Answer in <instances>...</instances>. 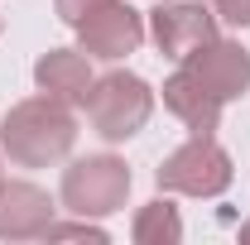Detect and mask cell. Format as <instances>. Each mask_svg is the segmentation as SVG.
Listing matches in <instances>:
<instances>
[{
    "instance_id": "6da1fadb",
    "label": "cell",
    "mask_w": 250,
    "mask_h": 245,
    "mask_svg": "<svg viewBox=\"0 0 250 245\" xmlns=\"http://www.w3.org/2000/svg\"><path fill=\"white\" fill-rule=\"evenodd\" d=\"M72 144H77V116L67 101L48 92L10 106L0 121V149L20 168H48V163L67 159Z\"/></svg>"
},
{
    "instance_id": "7a4b0ae2",
    "label": "cell",
    "mask_w": 250,
    "mask_h": 245,
    "mask_svg": "<svg viewBox=\"0 0 250 245\" xmlns=\"http://www.w3.org/2000/svg\"><path fill=\"white\" fill-rule=\"evenodd\" d=\"M82 106H87V121H92L96 135L121 144L130 135H140L145 121L154 116V87L145 77H135V72H106V77L92 82Z\"/></svg>"
},
{
    "instance_id": "3957f363",
    "label": "cell",
    "mask_w": 250,
    "mask_h": 245,
    "mask_svg": "<svg viewBox=\"0 0 250 245\" xmlns=\"http://www.w3.org/2000/svg\"><path fill=\"white\" fill-rule=\"evenodd\" d=\"M130 197V168L116 154H87L62 168V212L72 216H111Z\"/></svg>"
},
{
    "instance_id": "277c9868",
    "label": "cell",
    "mask_w": 250,
    "mask_h": 245,
    "mask_svg": "<svg viewBox=\"0 0 250 245\" xmlns=\"http://www.w3.org/2000/svg\"><path fill=\"white\" fill-rule=\"evenodd\" d=\"M159 187L164 192H183V197H221L231 178H236V168H231V154L221 149L212 135H192L188 144L168 154L164 163H159Z\"/></svg>"
},
{
    "instance_id": "5b68a950",
    "label": "cell",
    "mask_w": 250,
    "mask_h": 245,
    "mask_svg": "<svg viewBox=\"0 0 250 245\" xmlns=\"http://www.w3.org/2000/svg\"><path fill=\"white\" fill-rule=\"evenodd\" d=\"M149 39L164 58L183 62L188 53H197L202 43L217 39V15L202 10V5H188V0H168L149 10Z\"/></svg>"
},
{
    "instance_id": "8992f818",
    "label": "cell",
    "mask_w": 250,
    "mask_h": 245,
    "mask_svg": "<svg viewBox=\"0 0 250 245\" xmlns=\"http://www.w3.org/2000/svg\"><path fill=\"white\" fill-rule=\"evenodd\" d=\"M77 39H82L87 58H106V62L130 58L145 43V15H135L125 0H111V5H101L96 15H87L77 24Z\"/></svg>"
},
{
    "instance_id": "52a82bcc",
    "label": "cell",
    "mask_w": 250,
    "mask_h": 245,
    "mask_svg": "<svg viewBox=\"0 0 250 245\" xmlns=\"http://www.w3.org/2000/svg\"><path fill=\"white\" fill-rule=\"evenodd\" d=\"M183 67L217 96L221 106H226V101H241V96L250 92V53L241 48V43H231V39L202 43L197 53L183 58Z\"/></svg>"
},
{
    "instance_id": "ba28073f",
    "label": "cell",
    "mask_w": 250,
    "mask_h": 245,
    "mask_svg": "<svg viewBox=\"0 0 250 245\" xmlns=\"http://www.w3.org/2000/svg\"><path fill=\"white\" fill-rule=\"evenodd\" d=\"M53 197L34 183H5L0 187V241H39L53 226Z\"/></svg>"
},
{
    "instance_id": "9c48e42d",
    "label": "cell",
    "mask_w": 250,
    "mask_h": 245,
    "mask_svg": "<svg viewBox=\"0 0 250 245\" xmlns=\"http://www.w3.org/2000/svg\"><path fill=\"white\" fill-rule=\"evenodd\" d=\"M34 82H39V92L58 96L67 106H82L87 92H92V58L87 53H77V48H48L43 58L34 62Z\"/></svg>"
},
{
    "instance_id": "30bf717a",
    "label": "cell",
    "mask_w": 250,
    "mask_h": 245,
    "mask_svg": "<svg viewBox=\"0 0 250 245\" xmlns=\"http://www.w3.org/2000/svg\"><path fill=\"white\" fill-rule=\"evenodd\" d=\"M164 106H168V111L192 130V135H212L217 121H221V101L207 92L188 67H178V72L164 82Z\"/></svg>"
},
{
    "instance_id": "8fae6325",
    "label": "cell",
    "mask_w": 250,
    "mask_h": 245,
    "mask_svg": "<svg viewBox=\"0 0 250 245\" xmlns=\"http://www.w3.org/2000/svg\"><path fill=\"white\" fill-rule=\"evenodd\" d=\"M130 236H135L140 245H178V241H183L178 207H173V202H164V197H154L149 207H140L135 226H130Z\"/></svg>"
},
{
    "instance_id": "7c38bea8",
    "label": "cell",
    "mask_w": 250,
    "mask_h": 245,
    "mask_svg": "<svg viewBox=\"0 0 250 245\" xmlns=\"http://www.w3.org/2000/svg\"><path fill=\"white\" fill-rule=\"evenodd\" d=\"M101 5H111V0H53L58 20H62V24H72V29H77V24H82L87 15H96Z\"/></svg>"
},
{
    "instance_id": "4fadbf2b",
    "label": "cell",
    "mask_w": 250,
    "mask_h": 245,
    "mask_svg": "<svg viewBox=\"0 0 250 245\" xmlns=\"http://www.w3.org/2000/svg\"><path fill=\"white\" fill-rule=\"evenodd\" d=\"M82 236H87V241H106V231H101V226H87V216H82V221H72V226H58V221L48 226V241H82Z\"/></svg>"
},
{
    "instance_id": "5bb4252c",
    "label": "cell",
    "mask_w": 250,
    "mask_h": 245,
    "mask_svg": "<svg viewBox=\"0 0 250 245\" xmlns=\"http://www.w3.org/2000/svg\"><path fill=\"white\" fill-rule=\"evenodd\" d=\"M212 10H217L226 24H236V29H250V0H212Z\"/></svg>"
},
{
    "instance_id": "9a60e30c",
    "label": "cell",
    "mask_w": 250,
    "mask_h": 245,
    "mask_svg": "<svg viewBox=\"0 0 250 245\" xmlns=\"http://www.w3.org/2000/svg\"><path fill=\"white\" fill-rule=\"evenodd\" d=\"M241 241H250V221H246V226H241Z\"/></svg>"
},
{
    "instance_id": "2e32d148",
    "label": "cell",
    "mask_w": 250,
    "mask_h": 245,
    "mask_svg": "<svg viewBox=\"0 0 250 245\" xmlns=\"http://www.w3.org/2000/svg\"><path fill=\"white\" fill-rule=\"evenodd\" d=\"M0 187H5V173H0Z\"/></svg>"
}]
</instances>
